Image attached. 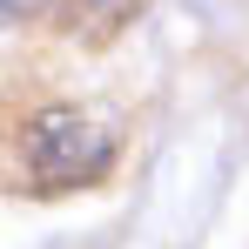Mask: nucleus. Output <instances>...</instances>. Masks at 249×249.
<instances>
[{"instance_id": "obj_1", "label": "nucleus", "mask_w": 249, "mask_h": 249, "mask_svg": "<svg viewBox=\"0 0 249 249\" xmlns=\"http://www.w3.org/2000/svg\"><path fill=\"white\" fill-rule=\"evenodd\" d=\"M115 122L108 115H94V108H74V101H54L41 115H27L20 128V142H14V155L27 168V189H88V182H101L108 168H115Z\"/></svg>"}, {"instance_id": "obj_2", "label": "nucleus", "mask_w": 249, "mask_h": 249, "mask_svg": "<svg viewBox=\"0 0 249 249\" xmlns=\"http://www.w3.org/2000/svg\"><path fill=\"white\" fill-rule=\"evenodd\" d=\"M135 14H142V0H61V27L81 34V41H108Z\"/></svg>"}, {"instance_id": "obj_3", "label": "nucleus", "mask_w": 249, "mask_h": 249, "mask_svg": "<svg viewBox=\"0 0 249 249\" xmlns=\"http://www.w3.org/2000/svg\"><path fill=\"white\" fill-rule=\"evenodd\" d=\"M34 7H41V0H7V14H14V20H20V14H34Z\"/></svg>"}]
</instances>
